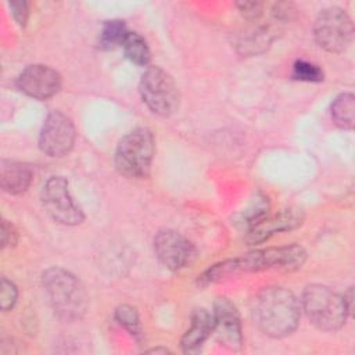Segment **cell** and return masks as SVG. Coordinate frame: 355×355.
Listing matches in <instances>:
<instances>
[{
    "instance_id": "1",
    "label": "cell",
    "mask_w": 355,
    "mask_h": 355,
    "mask_svg": "<svg viewBox=\"0 0 355 355\" xmlns=\"http://www.w3.org/2000/svg\"><path fill=\"white\" fill-rule=\"evenodd\" d=\"M305 259V250L297 244L258 250L247 255L227 259L211 266L201 276H198V284L207 286L215 282H220L226 277L236 276L239 273L261 272L269 269L295 270L302 266Z\"/></svg>"
},
{
    "instance_id": "2",
    "label": "cell",
    "mask_w": 355,
    "mask_h": 355,
    "mask_svg": "<svg viewBox=\"0 0 355 355\" xmlns=\"http://www.w3.org/2000/svg\"><path fill=\"white\" fill-rule=\"evenodd\" d=\"M301 305L284 287H266L254 298L252 316L257 326L269 337H284L293 333L300 322Z\"/></svg>"
},
{
    "instance_id": "3",
    "label": "cell",
    "mask_w": 355,
    "mask_h": 355,
    "mask_svg": "<svg viewBox=\"0 0 355 355\" xmlns=\"http://www.w3.org/2000/svg\"><path fill=\"white\" fill-rule=\"evenodd\" d=\"M43 287L54 312L67 320L83 316L87 309V295L80 282L68 270L50 268L43 273Z\"/></svg>"
},
{
    "instance_id": "4",
    "label": "cell",
    "mask_w": 355,
    "mask_h": 355,
    "mask_svg": "<svg viewBox=\"0 0 355 355\" xmlns=\"http://www.w3.org/2000/svg\"><path fill=\"white\" fill-rule=\"evenodd\" d=\"M154 136L147 128H137L126 133L115 150V168L130 179L146 178L154 157Z\"/></svg>"
},
{
    "instance_id": "5",
    "label": "cell",
    "mask_w": 355,
    "mask_h": 355,
    "mask_svg": "<svg viewBox=\"0 0 355 355\" xmlns=\"http://www.w3.org/2000/svg\"><path fill=\"white\" fill-rule=\"evenodd\" d=\"M301 305L311 323L327 331L340 329L348 311L343 295L322 284H311L302 293Z\"/></svg>"
},
{
    "instance_id": "6",
    "label": "cell",
    "mask_w": 355,
    "mask_h": 355,
    "mask_svg": "<svg viewBox=\"0 0 355 355\" xmlns=\"http://www.w3.org/2000/svg\"><path fill=\"white\" fill-rule=\"evenodd\" d=\"M139 90L143 103L151 112L169 116L179 107V92L173 78L159 67H150L140 79Z\"/></svg>"
},
{
    "instance_id": "7",
    "label": "cell",
    "mask_w": 355,
    "mask_h": 355,
    "mask_svg": "<svg viewBox=\"0 0 355 355\" xmlns=\"http://www.w3.org/2000/svg\"><path fill=\"white\" fill-rule=\"evenodd\" d=\"M313 35L318 44L329 53H343L352 43L354 25L349 15L340 7H329L319 12Z\"/></svg>"
},
{
    "instance_id": "8",
    "label": "cell",
    "mask_w": 355,
    "mask_h": 355,
    "mask_svg": "<svg viewBox=\"0 0 355 355\" xmlns=\"http://www.w3.org/2000/svg\"><path fill=\"white\" fill-rule=\"evenodd\" d=\"M42 202L50 218L61 225H79L83 219L82 208L75 202L68 180L62 176H51L43 186Z\"/></svg>"
},
{
    "instance_id": "9",
    "label": "cell",
    "mask_w": 355,
    "mask_h": 355,
    "mask_svg": "<svg viewBox=\"0 0 355 355\" xmlns=\"http://www.w3.org/2000/svg\"><path fill=\"white\" fill-rule=\"evenodd\" d=\"M75 137L72 119L60 111H51L42 125L39 147L49 157H62L72 150Z\"/></svg>"
},
{
    "instance_id": "10",
    "label": "cell",
    "mask_w": 355,
    "mask_h": 355,
    "mask_svg": "<svg viewBox=\"0 0 355 355\" xmlns=\"http://www.w3.org/2000/svg\"><path fill=\"white\" fill-rule=\"evenodd\" d=\"M154 252L159 262L171 270H180L194 258L193 244L180 233L165 229L154 237Z\"/></svg>"
},
{
    "instance_id": "11",
    "label": "cell",
    "mask_w": 355,
    "mask_h": 355,
    "mask_svg": "<svg viewBox=\"0 0 355 355\" xmlns=\"http://www.w3.org/2000/svg\"><path fill=\"white\" fill-rule=\"evenodd\" d=\"M18 89L29 97L46 100L53 97L61 87L60 73L49 65L33 64L26 67L17 79Z\"/></svg>"
},
{
    "instance_id": "12",
    "label": "cell",
    "mask_w": 355,
    "mask_h": 355,
    "mask_svg": "<svg viewBox=\"0 0 355 355\" xmlns=\"http://www.w3.org/2000/svg\"><path fill=\"white\" fill-rule=\"evenodd\" d=\"M214 330L218 341L229 349H240L243 344L241 323L239 312L227 298L219 297L214 302L212 311Z\"/></svg>"
},
{
    "instance_id": "13",
    "label": "cell",
    "mask_w": 355,
    "mask_h": 355,
    "mask_svg": "<svg viewBox=\"0 0 355 355\" xmlns=\"http://www.w3.org/2000/svg\"><path fill=\"white\" fill-rule=\"evenodd\" d=\"M304 222V214L297 208H287L273 215H265L255 225L247 229L245 241L248 244H259L280 232H288L298 227Z\"/></svg>"
},
{
    "instance_id": "14",
    "label": "cell",
    "mask_w": 355,
    "mask_h": 355,
    "mask_svg": "<svg viewBox=\"0 0 355 355\" xmlns=\"http://www.w3.org/2000/svg\"><path fill=\"white\" fill-rule=\"evenodd\" d=\"M214 330V319L212 313H209L205 309H197L190 322V327L182 337L180 345L183 352L186 354H197L204 341L209 337V334Z\"/></svg>"
},
{
    "instance_id": "15",
    "label": "cell",
    "mask_w": 355,
    "mask_h": 355,
    "mask_svg": "<svg viewBox=\"0 0 355 355\" xmlns=\"http://www.w3.org/2000/svg\"><path fill=\"white\" fill-rule=\"evenodd\" d=\"M0 182L4 191L10 194L24 193L32 182V171L28 165L15 161H3Z\"/></svg>"
},
{
    "instance_id": "16",
    "label": "cell",
    "mask_w": 355,
    "mask_h": 355,
    "mask_svg": "<svg viewBox=\"0 0 355 355\" xmlns=\"http://www.w3.org/2000/svg\"><path fill=\"white\" fill-rule=\"evenodd\" d=\"M331 119L343 129H352L355 123V96L349 92L338 94L331 103Z\"/></svg>"
},
{
    "instance_id": "17",
    "label": "cell",
    "mask_w": 355,
    "mask_h": 355,
    "mask_svg": "<svg viewBox=\"0 0 355 355\" xmlns=\"http://www.w3.org/2000/svg\"><path fill=\"white\" fill-rule=\"evenodd\" d=\"M269 209L268 198L258 193L254 196V198L250 201L247 208L236 215V223L241 227L250 229L252 225H255L259 219H262Z\"/></svg>"
},
{
    "instance_id": "18",
    "label": "cell",
    "mask_w": 355,
    "mask_h": 355,
    "mask_svg": "<svg viewBox=\"0 0 355 355\" xmlns=\"http://www.w3.org/2000/svg\"><path fill=\"white\" fill-rule=\"evenodd\" d=\"M125 55L137 65H147L150 61V49L147 42L136 32H128L122 43Z\"/></svg>"
},
{
    "instance_id": "19",
    "label": "cell",
    "mask_w": 355,
    "mask_h": 355,
    "mask_svg": "<svg viewBox=\"0 0 355 355\" xmlns=\"http://www.w3.org/2000/svg\"><path fill=\"white\" fill-rule=\"evenodd\" d=\"M128 35L126 26L121 19L105 21L100 33V46L105 50L122 46L125 36Z\"/></svg>"
},
{
    "instance_id": "20",
    "label": "cell",
    "mask_w": 355,
    "mask_h": 355,
    "mask_svg": "<svg viewBox=\"0 0 355 355\" xmlns=\"http://www.w3.org/2000/svg\"><path fill=\"white\" fill-rule=\"evenodd\" d=\"M115 318L136 340L141 337V326L137 311L130 305H121L115 311Z\"/></svg>"
},
{
    "instance_id": "21",
    "label": "cell",
    "mask_w": 355,
    "mask_h": 355,
    "mask_svg": "<svg viewBox=\"0 0 355 355\" xmlns=\"http://www.w3.org/2000/svg\"><path fill=\"white\" fill-rule=\"evenodd\" d=\"M293 76L304 82H320L323 80V71L312 62L300 60L293 67Z\"/></svg>"
},
{
    "instance_id": "22",
    "label": "cell",
    "mask_w": 355,
    "mask_h": 355,
    "mask_svg": "<svg viewBox=\"0 0 355 355\" xmlns=\"http://www.w3.org/2000/svg\"><path fill=\"white\" fill-rule=\"evenodd\" d=\"M17 297H18V291L17 287L12 282H10L8 279L3 277L1 279V309L3 311H8L14 306V304L17 302Z\"/></svg>"
},
{
    "instance_id": "23",
    "label": "cell",
    "mask_w": 355,
    "mask_h": 355,
    "mask_svg": "<svg viewBox=\"0 0 355 355\" xmlns=\"http://www.w3.org/2000/svg\"><path fill=\"white\" fill-rule=\"evenodd\" d=\"M8 7L11 10V15L17 21V24L24 26L28 21V14H29L28 3H25V1H11V3H8Z\"/></svg>"
},
{
    "instance_id": "24",
    "label": "cell",
    "mask_w": 355,
    "mask_h": 355,
    "mask_svg": "<svg viewBox=\"0 0 355 355\" xmlns=\"http://www.w3.org/2000/svg\"><path fill=\"white\" fill-rule=\"evenodd\" d=\"M17 243V232L7 220H3L1 225V245L3 248L7 245H14Z\"/></svg>"
},
{
    "instance_id": "25",
    "label": "cell",
    "mask_w": 355,
    "mask_h": 355,
    "mask_svg": "<svg viewBox=\"0 0 355 355\" xmlns=\"http://www.w3.org/2000/svg\"><path fill=\"white\" fill-rule=\"evenodd\" d=\"M343 300H344V304H345V308H347L348 313H351L352 308H354V290L349 288L347 293H344Z\"/></svg>"
}]
</instances>
